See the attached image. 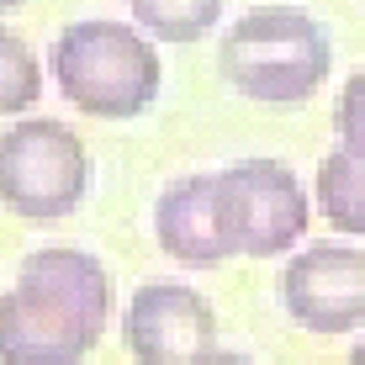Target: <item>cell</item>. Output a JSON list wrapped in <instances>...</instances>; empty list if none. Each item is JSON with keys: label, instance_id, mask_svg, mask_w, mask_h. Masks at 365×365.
Masks as SVG:
<instances>
[{"label": "cell", "instance_id": "obj_10", "mask_svg": "<svg viewBox=\"0 0 365 365\" xmlns=\"http://www.w3.org/2000/svg\"><path fill=\"white\" fill-rule=\"evenodd\" d=\"M138 32L165 43H196L222 21V0H128Z\"/></svg>", "mask_w": 365, "mask_h": 365}, {"label": "cell", "instance_id": "obj_6", "mask_svg": "<svg viewBox=\"0 0 365 365\" xmlns=\"http://www.w3.org/2000/svg\"><path fill=\"white\" fill-rule=\"evenodd\" d=\"M281 302L307 334H355L365 323V249L344 238L297 249L281 275Z\"/></svg>", "mask_w": 365, "mask_h": 365}, {"label": "cell", "instance_id": "obj_7", "mask_svg": "<svg viewBox=\"0 0 365 365\" xmlns=\"http://www.w3.org/2000/svg\"><path fill=\"white\" fill-rule=\"evenodd\" d=\"M122 339L138 365H191L217 349V312L191 286L154 281L133 292L122 312Z\"/></svg>", "mask_w": 365, "mask_h": 365}, {"label": "cell", "instance_id": "obj_4", "mask_svg": "<svg viewBox=\"0 0 365 365\" xmlns=\"http://www.w3.org/2000/svg\"><path fill=\"white\" fill-rule=\"evenodd\" d=\"M91 191V148L69 122L27 117L0 133V207L27 222H58Z\"/></svg>", "mask_w": 365, "mask_h": 365}, {"label": "cell", "instance_id": "obj_12", "mask_svg": "<svg viewBox=\"0 0 365 365\" xmlns=\"http://www.w3.org/2000/svg\"><path fill=\"white\" fill-rule=\"evenodd\" d=\"M334 133H339V148L365 165V64L344 80V91L334 101Z\"/></svg>", "mask_w": 365, "mask_h": 365}, {"label": "cell", "instance_id": "obj_2", "mask_svg": "<svg viewBox=\"0 0 365 365\" xmlns=\"http://www.w3.org/2000/svg\"><path fill=\"white\" fill-rule=\"evenodd\" d=\"M48 69H53L58 96L80 117H96V122L143 117L159 101V85H165L154 37L106 16L69 21L48 48Z\"/></svg>", "mask_w": 365, "mask_h": 365}, {"label": "cell", "instance_id": "obj_11", "mask_svg": "<svg viewBox=\"0 0 365 365\" xmlns=\"http://www.w3.org/2000/svg\"><path fill=\"white\" fill-rule=\"evenodd\" d=\"M43 96V64L27 48V37L0 27V117H21Z\"/></svg>", "mask_w": 365, "mask_h": 365}, {"label": "cell", "instance_id": "obj_5", "mask_svg": "<svg viewBox=\"0 0 365 365\" xmlns=\"http://www.w3.org/2000/svg\"><path fill=\"white\" fill-rule=\"evenodd\" d=\"M217 222L228 255L275 259L302 244L312 222V196L281 159H238L217 170Z\"/></svg>", "mask_w": 365, "mask_h": 365}, {"label": "cell", "instance_id": "obj_14", "mask_svg": "<svg viewBox=\"0 0 365 365\" xmlns=\"http://www.w3.org/2000/svg\"><path fill=\"white\" fill-rule=\"evenodd\" d=\"M349 365H365V334H360V344L349 349Z\"/></svg>", "mask_w": 365, "mask_h": 365}, {"label": "cell", "instance_id": "obj_3", "mask_svg": "<svg viewBox=\"0 0 365 365\" xmlns=\"http://www.w3.org/2000/svg\"><path fill=\"white\" fill-rule=\"evenodd\" d=\"M217 69L238 96L265 106H297L318 96L334 69V43L302 6H255L222 32Z\"/></svg>", "mask_w": 365, "mask_h": 365}, {"label": "cell", "instance_id": "obj_1", "mask_svg": "<svg viewBox=\"0 0 365 365\" xmlns=\"http://www.w3.org/2000/svg\"><path fill=\"white\" fill-rule=\"evenodd\" d=\"M117 307L91 249H32L0 297V365H80Z\"/></svg>", "mask_w": 365, "mask_h": 365}, {"label": "cell", "instance_id": "obj_9", "mask_svg": "<svg viewBox=\"0 0 365 365\" xmlns=\"http://www.w3.org/2000/svg\"><path fill=\"white\" fill-rule=\"evenodd\" d=\"M312 201L339 233L365 238V165L360 159H349L344 148L323 154L318 180H312Z\"/></svg>", "mask_w": 365, "mask_h": 365}, {"label": "cell", "instance_id": "obj_13", "mask_svg": "<svg viewBox=\"0 0 365 365\" xmlns=\"http://www.w3.org/2000/svg\"><path fill=\"white\" fill-rule=\"evenodd\" d=\"M191 365H255V360L238 355V349H212V355H201V360H191Z\"/></svg>", "mask_w": 365, "mask_h": 365}, {"label": "cell", "instance_id": "obj_8", "mask_svg": "<svg viewBox=\"0 0 365 365\" xmlns=\"http://www.w3.org/2000/svg\"><path fill=\"white\" fill-rule=\"evenodd\" d=\"M154 238L175 265L212 270L228 259L222 244V222H217V170H196V175H175L154 201Z\"/></svg>", "mask_w": 365, "mask_h": 365}, {"label": "cell", "instance_id": "obj_15", "mask_svg": "<svg viewBox=\"0 0 365 365\" xmlns=\"http://www.w3.org/2000/svg\"><path fill=\"white\" fill-rule=\"evenodd\" d=\"M21 6V0H0V11H16Z\"/></svg>", "mask_w": 365, "mask_h": 365}]
</instances>
